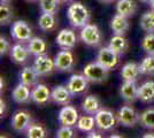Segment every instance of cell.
<instances>
[{
	"label": "cell",
	"instance_id": "obj_1",
	"mask_svg": "<svg viewBox=\"0 0 154 138\" xmlns=\"http://www.w3.org/2000/svg\"><path fill=\"white\" fill-rule=\"evenodd\" d=\"M67 16L70 24L75 28H83L89 24L90 21V12L88 7L81 2L71 4L67 11Z\"/></svg>",
	"mask_w": 154,
	"mask_h": 138
},
{
	"label": "cell",
	"instance_id": "obj_2",
	"mask_svg": "<svg viewBox=\"0 0 154 138\" xmlns=\"http://www.w3.org/2000/svg\"><path fill=\"white\" fill-rule=\"evenodd\" d=\"M83 74L89 79V82L98 84V83H103L107 81L109 70L107 68H105L103 65H100L98 61H96V62L88 63L84 67Z\"/></svg>",
	"mask_w": 154,
	"mask_h": 138
},
{
	"label": "cell",
	"instance_id": "obj_3",
	"mask_svg": "<svg viewBox=\"0 0 154 138\" xmlns=\"http://www.w3.org/2000/svg\"><path fill=\"white\" fill-rule=\"evenodd\" d=\"M117 120L124 127H135L137 123H139V120H140V114L136 111L134 107L131 106H122L119 113H117Z\"/></svg>",
	"mask_w": 154,
	"mask_h": 138
},
{
	"label": "cell",
	"instance_id": "obj_4",
	"mask_svg": "<svg viewBox=\"0 0 154 138\" xmlns=\"http://www.w3.org/2000/svg\"><path fill=\"white\" fill-rule=\"evenodd\" d=\"M94 118H96L97 127L103 131H109L113 128H115L116 123L119 121L117 116H115L114 113L109 109H100L94 115Z\"/></svg>",
	"mask_w": 154,
	"mask_h": 138
},
{
	"label": "cell",
	"instance_id": "obj_5",
	"mask_svg": "<svg viewBox=\"0 0 154 138\" xmlns=\"http://www.w3.org/2000/svg\"><path fill=\"white\" fill-rule=\"evenodd\" d=\"M81 40L89 46H98L101 40V31L96 24H86L81 30Z\"/></svg>",
	"mask_w": 154,
	"mask_h": 138
},
{
	"label": "cell",
	"instance_id": "obj_6",
	"mask_svg": "<svg viewBox=\"0 0 154 138\" xmlns=\"http://www.w3.org/2000/svg\"><path fill=\"white\" fill-rule=\"evenodd\" d=\"M97 61L103 65L105 68H107L108 70H112L119 66L120 63V55L116 54L113 50H110L108 46L100 48V51L98 52L97 55Z\"/></svg>",
	"mask_w": 154,
	"mask_h": 138
},
{
	"label": "cell",
	"instance_id": "obj_7",
	"mask_svg": "<svg viewBox=\"0 0 154 138\" xmlns=\"http://www.w3.org/2000/svg\"><path fill=\"white\" fill-rule=\"evenodd\" d=\"M11 33L13 39L17 41H30L32 38V29L31 26L26 23V21H16L14 22Z\"/></svg>",
	"mask_w": 154,
	"mask_h": 138
},
{
	"label": "cell",
	"instance_id": "obj_8",
	"mask_svg": "<svg viewBox=\"0 0 154 138\" xmlns=\"http://www.w3.org/2000/svg\"><path fill=\"white\" fill-rule=\"evenodd\" d=\"M55 68L61 72H70L75 67V57L70 50H62L54 58Z\"/></svg>",
	"mask_w": 154,
	"mask_h": 138
},
{
	"label": "cell",
	"instance_id": "obj_9",
	"mask_svg": "<svg viewBox=\"0 0 154 138\" xmlns=\"http://www.w3.org/2000/svg\"><path fill=\"white\" fill-rule=\"evenodd\" d=\"M67 87L69 89L72 96H78L82 94L84 92L88 91L89 87V79L85 77V75H79V74H74L71 76L68 83H67Z\"/></svg>",
	"mask_w": 154,
	"mask_h": 138
},
{
	"label": "cell",
	"instance_id": "obj_10",
	"mask_svg": "<svg viewBox=\"0 0 154 138\" xmlns=\"http://www.w3.org/2000/svg\"><path fill=\"white\" fill-rule=\"evenodd\" d=\"M33 67L36 69V72H38L39 76H47L51 75L54 72L55 68V62L54 60L51 59L48 55L43 54V55H38L36 57V60L33 62Z\"/></svg>",
	"mask_w": 154,
	"mask_h": 138
},
{
	"label": "cell",
	"instance_id": "obj_11",
	"mask_svg": "<svg viewBox=\"0 0 154 138\" xmlns=\"http://www.w3.org/2000/svg\"><path fill=\"white\" fill-rule=\"evenodd\" d=\"M57 44L61 50H72L77 44V36L70 29H63L57 36Z\"/></svg>",
	"mask_w": 154,
	"mask_h": 138
},
{
	"label": "cell",
	"instance_id": "obj_12",
	"mask_svg": "<svg viewBox=\"0 0 154 138\" xmlns=\"http://www.w3.org/2000/svg\"><path fill=\"white\" fill-rule=\"evenodd\" d=\"M78 112L75 107L72 106H64L63 108H61V111L59 112V123L61 125H67V127H74L77 124L78 121Z\"/></svg>",
	"mask_w": 154,
	"mask_h": 138
},
{
	"label": "cell",
	"instance_id": "obj_13",
	"mask_svg": "<svg viewBox=\"0 0 154 138\" xmlns=\"http://www.w3.org/2000/svg\"><path fill=\"white\" fill-rule=\"evenodd\" d=\"M52 99V92L45 84H37L31 91V100L39 106H44Z\"/></svg>",
	"mask_w": 154,
	"mask_h": 138
},
{
	"label": "cell",
	"instance_id": "obj_14",
	"mask_svg": "<svg viewBox=\"0 0 154 138\" xmlns=\"http://www.w3.org/2000/svg\"><path fill=\"white\" fill-rule=\"evenodd\" d=\"M11 124H12L14 131H24L29 128V125L31 124V115L26 111H19L13 115Z\"/></svg>",
	"mask_w": 154,
	"mask_h": 138
},
{
	"label": "cell",
	"instance_id": "obj_15",
	"mask_svg": "<svg viewBox=\"0 0 154 138\" xmlns=\"http://www.w3.org/2000/svg\"><path fill=\"white\" fill-rule=\"evenodd\" d=\"M138 89L139 86L137 85L136 81H124L120 89V94L125 101L134 103L136 99H138Z\"/></svg>",
	"mask_w": 154,
	"mask_h": 138
},
{
	"label": "cell",
	"instance_id": "obj_16",
	"mask_svg": "<svg viewBox=\"0 0 154 138\" xmlns=\"http://www.w3.org/2000/svg\"><path fill=\"white\" fill-rule=\"evenodd\" d=\"M71 98H72V94H71V92L69 91V89L67 86L59 85L57 87H54L53 91H52V100L58 105H69Z\"/></svg>",
	"mask_w": 154,
	"mask_h": 138
},
{
	"label": "cell",
	"instance_id": "obj_17",
	"mask_svg": "<svg viewBox=\"0 0 154 138\" xmlns=\"http://www.w3.org/2000/svg\"><path fill=\"white\" fill-rule=\"evenodd\" d=\"M130 24L128 22V17L116 14L114 15V17L110 21V29L113 30L114 35H122L124 36L125 33L128 32Z\"/></svg>",
	"mask_w": 154,
	"mask_h": 138
},
{
	"label": "cell",
	"instance_id": "obj_18",
	"mask_svg": "<svg viewBox=\"0 0 154 138\" xmlns=\"http://www.w3.org/2000/svg\"><path fill=\"white\" fill-rule=\"evenodd\" d=\"M13 100L16 104H26L30 101L31 99V91H30V86L26 85L23 83H20L19 85L13 90L12 93Z\"/></svg>",
	"mask_w": 154,
	"mask_h": 138
},
{
	"label": "cell",
	"instance_id": "obj_19",
	"mask_svg": "<svg viewBox=\"0 0 154 138\" xmlns=\"http://www.w3.org/2000/svg\"><path fill=\"white\" fill-rule=\"evenodd\" d=\"M38 78L39 75L35 67H24L20 72V83H23L30 87L38 84Z\"/></svg>",
	"mask_w": 154,
	"mask_h": 138
},
{
	"label": "cell",
	"instance_id": "obj_20",
	"mask_svg": "<svg viewBox=\"0 0 154 138\" xmlns=\"http://www.w3.org/2000/svg\"><path fill=\"white\" fill-rule=\"evenodd\" d=\"M137 12V5L134 0H119L116 4V13L125 17L134 16Z\"/></svg>",
	"mask_w": 154,
	"mask_h": 138
},
{
	"label": "cell",
	"instance_id": "obj_21",
	"mask_svg": "<svg viewBox=\"0 0 154 138\" xmlns=\"http://www.w3.org/2000/svg\"><path fill=\"white\" fill-rule=\"evenodd\" d=\"M108 47L110 50H113L116 54L122 55V54L127 52V50L129 47V43L122 35H114L109 40Z\"/></svg>",
	"mask_w": 154,
	"mask_h": 138
},
{
	"label": "cell",
	"instance_id": "obj_22",
	"mask_svg": "<svg viewBox=\"0 0 154 138\" xmlns=\"http://www.w3.org/2000/svg\"><path fill=\"white\" fill-rule=\"evenodd\" d=\"M100 107L101 104L97 96H86L82 101V109L90 115H96L100 111Z\"/></svg>",
	"mask_w": 154,
	"mask_h": 138
},
{
	"label": "cell",
	"instance_id": "obj_23",
	"mask_svg": "<svg viewBox=\"0 0 154 138\" xmlns=\"http://www.w3.org/2000/svg\"><path fill=\"white\" fill-rule=\"evenodd\" d=\"M138 99L143 103H151L154 100V82L147 81L138 89Z\"/></svg>",
	"mask_w": 154,
	"mask_h": 138
},
{
	"label": "cell",
	"instance_id": "obj_24",
	"mask_svg": "<svg viewBox=\"0 0 154 138\" xmlns=\"http://www.w3.org/2000/svg\"><path fill=\"white\" fill-rule=\"evenodd\" d=\"M28 50L30 54L35 55V57H38V55H43L46 54L47 51V44L43 38H39V37H33L30 39L29 44H28Z\"/></svg>",
	"mask_w": 154,
	"mask_h": 138
},
{
	"label": "cell",
	"instance_id": "obj_25",
	"mask_svg": "<svg viewBox=\"0 0 154 138\" xmlns=\"http://www.w3.org/2000/svg\"><path fill=\"white\" fill-rule=\"evenodd\" d=\"M139 75H140L139 65L135 62H128L121 69V77L123 81H137Z\"/></svg>",
	"mask_w": 154,
	"mask_h": 138
},
{
	"label": "cell",
	"instance_id": "obj_26",
	"mask_svg": "<svg viewBox=\"0 0 154 138\" xmlns=\"http://www.w3.org/2000/svg\"><path fill=\"white\" fill-rule=\"evenodd\" d=\"M29 50L26 46L21 45V44H16L12 47L11 51V58L15 63H24L28 58H29Z\"/></svg>",
	"mask_w": 154,
	"mask_h": 138
},
{
	"label": "cell",
	"instance_id": "obj_27",
	"mask_svg": "<svg viewBox=\"0 0 154 138\" xmlns=\"http://www.w3.org/2000/svg\"><path fill=\"white\" fill-rule=\"evenodd\" d=\"M38 24L43 31H53L57 28V20L54 14L43 13L38 19Z\"/></svg>",
	"mask_w": 154,
	"mask_h": 138
},
{
	"label": "cell",
	"instance_id": "obj_28",
	"mask_svg": "<svg viewBox=\"0 0 154 138\" xmlns=\"http://www.w3.org/2000/svg\"><path fill=\"white\" fill-rule=\"evenodd\" d=\"M76 127L78 128V130H81L83 132L93 131L94 127H97L96 118H94V116H91L90 114L89 115H83V116H81L78 118Z\"/></svg>",
	"mask_w": 154,
	"mask_h": 138
},
{
	"label": "cell",
	"instance_id": "obj_29",
	"mask_svg": "<svg viewBox=\"0 0 154 138\" xmlns=\"http://www.w3.org/2000/svg\"><path fill=\"white\" fill-rule=\"evenodd\" d=\"M140 28L146 32H154V11L151 9L141 15Z\"/></svg>",
	"mask_w": 154,
	"mask_h": 138
},
{
	"label": "cell",
	"instance_id": "obj_30",
	"mask_svg": "<svg viewBox=\"0 0 154 138\" xmlns=\"http://www.w3.org/2000/svg\"><path fill=\"white\" fill-rule=\"evenodd\" d=\"M139 70L141 75H154V55L147 54V57L141 60Z\"/></svg>",
	"mask_w": 154,
	"mask_h": 138
},
{
	"label": "cell",
	"instance_id": "obj_31",
	"mask_svg": "<svg viewBox=\"0 0 154 138\" xmlns=\"http://www.w3.org/2000/svg\"><path fill=\"white\" fill-rule=\"evenodd\" d=\"M139 123L144 128L154 129V108H147L141 113Z\"/></svg>",
	"mask_w": 154,
	"mask_h": 138
},
{
	"label": "cell",
	"instance_id": "obj_32",
	"mask_svg": "<svg viewBox=\"0 0 154 138\" xmlns=\"http://www.w3.org/2000/svg\"><path fill=\"white\" fill-rule=\"evenodd\" d=\"M26 136L29 138H44L46 137V129L42 124L33 123L26 129Z\"/></svg>",
	"mask_w": 154,
	"mask_h": 138
},
{
	"label": "cell",
	"instance_id": "obj_33",
	"mask_svg": "<svg viewBox=\"0 0 154 138\" xmlns=\"http://www.w3.org/2000/svg\"><path fill=\"white\" fill-rule=\"evenodd\" d=\"M58 0H39V7L43 13L55 14L59 9Z\"/></svg>",
	"mask_w": 154,
	"mask_h": 138
},
{
	"label": "cell",
	"instance_id": "obj_34",
	"mask_svg": "<svg viewBox=\"0 0 154 138\" xmlns=\"http://www.w3.org/2000/svg\"><path fill=\"white\" fill-rule=\"evenodd\" d=\"M13 16L14 14L12 8L8 6L7 4H1V6H0V23L6 26V24H8L12 21Z\"/></svg>",
	"mask_w": 154,
	"mask_h": 138
},
{
	"label": "cell",
	"instance_id": "obj_35",
	"mask_svg": "<svg viewBox=\"0 0 154 138\" xmlns=\"http://www.w3.org/2000/svg\"><path fill=\"white\" fill-rule=\"evenodd\" d=\"M141 47L149 55H154V32H148L141 41Z\"/></svg>",
	"mask_w": 154,
	"mask_h": 138
},
{
	"label": "cell",
	"instance_id": "obj_36",
	"mask_svg": "<svg viewBox=\"0 0 154 138\" xmlns=\"http://www.w3.org/2000/svg\"><path fill=\"white\" fill-rule=\"evenodd\" d=\"M75 136V132L71 129V127L61 125V128L57 131V137L59 138H72Z\"/></svg>",
	"mask_w": 154,
	"mask_h": 138
},
{
	"label": "cell",
	"instance_id": "obj_37",
	"mask_svg": "<svg viewBox=\"0 0 154 138\" xmlns=\"http://www.w3.org/2000/svg\"><path fill=\"white\" fill-rule=\"evenodd\" d=\"M9 48H11V45H9V41L5 38V37H0V54L1 55H4V54H6L8 51H9Z\"/></svg>",
	"mask_w": 154,
	"mask_h": 138
},
{
	"label": "cell",
	"instance_id": "obj_38",
	"mask_svg": "<svg viewBox=\"0 0 154 138\" xmlns=\"http://www.w3.org/2000/svg\"><path fill=\"white\" fill-rule=\"evenodd\" d=\"M0 106H1V108H0V114H1V116H4V114L6 112V104H5V101L1 99L0 100Z\"/></svg>",
	"mask_w": 154,
	"mask_h": 138
},
{
	"label": "cell",
	"instance_id": "obj_39",
	"mask_svg": "<svg viewBox=\"0 0 154 138\" xmlns=\"http://www.w3.org/2000/svg\"><path fill=\"white\" fill-rule=\"evenodd\" d=\"M88 137L89 138H93V137H96V138H100V137H103L101 135H99L98 132H94V131H91L89 135H88Z\"/></svg>",
	"mask_w": 154,
	"mask_h": 138
},
{
	"label": "cell",
	"instance_id": "obj_40",
	"mask_svg": "<svg viewBox=\"0 0 154 138\" xmlns=\"http://www.w3.org/2000/svg\"><path fill=\"white\" fill-rule=\"evenodd\" d=\"M100 2H103V4H112V2H114L115 0H99Z\"/></svg>",
	"mask_w": 154,
	"mask_h": 138
},
{
	"label": "cell",
	"instance_id": "obj_41",
	"mask_svg": "<svg viewBox=\"0 0 154 138\" xmlns=\"http://www.w3.org/2000/svg\"><path fill=\"white\" fill-rule=\"evenodd\" d=\"M143 137L144 138H154V135L153 133H145Z\"/></svg>",
	"mask_w": 154,
	"mask_h": 138
},
{
	"label": "cell",
	"instance_id": "obj_42",
	"mask_svg": "<svg viewBox=\"0 0 154 138\" xmlns=\"http://www.w3.org/2000/svg\"><path fill=\"white\" fill-rule=\"evenodd\" d=\"M148 4H149V7H151V9H152V11H154V0H151Z\"/></svg>",
	"mask_w": 154,
	"mask_h": 138
},
{
	"label": "cell",
	"instance_id": "obj_43",
	"mask_svg": "<svg viewBox=\"0 0 154 138\" xmlns=\"http://www.w3.org/2000/svg\"><path fill=\"white\" fill-rule=\"evenodd\" d=\"M60 4H64V2H68V1H70V0H58Z\"/></svg>",
	"mask_w": 154,
	"mask_h": 138
},
{
	"label": "cell",
	"instance_id": "obj_44",
	"mask_svg": "<svg viewBox=\"0 0 154 138\" xmlns=\"http://www.w3.org/2000/svg\"><path fill=\"white\" fill-rule=\"evenodd\" d=\"M141 2H149V1H151V0H140Z\"/></svg>",
	"mask_w": 154,
	"mask_h": 138
},
{
	"label": "cell",
	"instance_id": "obj_45",
	"mask_svg": "<svg viewBox=\"0 0 154 138\" xmlns=\"http://www.w3.org/2000/svg\"><path fill=\"white\" fill-rule=\"evenodd\" d=\"M2 2H7V1H9V0H1Z\"/></svg>",
	"mask_w": 154,
	"mask_h": 138
},
{
	"label": "cell",
	"instance_id": "obj_46",
	"mask_svg": "<svg viewBox=\"0 0 154 138\" xmlns=\"http://www.w3.org/2000/svg\"><path fill=\"white\" fill-rule=\"evenodd\" d=\"M28 1H37V0H28Z\"/></svg>",
	"mask_w": 154,
	"mask_h": 138
}]
</instances>
